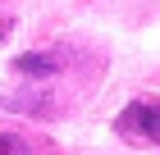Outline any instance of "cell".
<instances>
[{
  "label": "cell",
  "instance_id": "1",
  "mask_svg": "<svg viewBox=\"0 0 160 155\" xmlns=\"http://www.w3.org/2000/svg\"><path fill=\"white\" fill-rule=\"evenodd\" d=\"M119 132L160 146V96H156V100H151V96H147V100H133V105L119 114Z\"/></svg>",
  "mask_w": 160,
  "mask_h": 155
},
{
  "label": "cell",
  "instance_id": "2",
  "mask_svg": "<svg viewBox=\"0 0 160 155\" xmlns=\"http://www.w3.org/2000/svg\"><path fill=\"white\" fill-rule=\"evenodd\" d=\"M14 69L28 73V78H50V73L60 69V60H55V55H41V50H32V55H18V60H14Z\"/></svg>",
  "mask_w": 160,
  "mask_h": 155
},
{
  "label": "cell",
  "instance_id": "3",
  "mask_svg": "<svg viewBox=\"0 0 160 155\" xmlns=\"http://www.w3.org/2000/svg\"><path fill=\"white\" fill-rule=\"evenodd\" d=\"M0 155H41L23 132H0Z\"/></svg>",
  "mask_w": 160,
  "mask_h": 155
}]
</instances>
